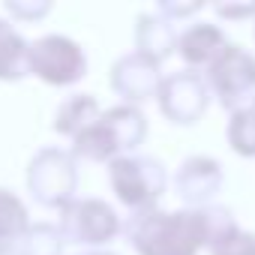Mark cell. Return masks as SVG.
I'll return each mask as SVG.
<instances>
[{"mask_svg": "<svg viewBox=\"0 0 255 255\" xmlns=\"http://www.w3.org/2000/svg\"><path fill=\"white\" fill-rule=\"evenodd\" d=\"M57 228L66 243L102 246L120 234L123 222L114 213V207L102 198H72L66 207H60Z\"/></svg>", "mask_w": 255, "mask_h": 255, "instance_id": "cell-5", "label": "cell"}, {"mask_svg": "<svg viewBox=\"0 0 255 255\" xmlns=\"http://www.w3.org/2000/svg\"><path fill=\"white\" fill-rule=\"evenodd\" d=\"M30 72L48 84L66 87L87 75V54L75 39L63 33H48L30 42Z\"/></svg>", "mask_w": 255, "mask_h": 255, "instance_id": "cell-6", "label": "cell"}, {"mask_svg": "<svg viewBox=\"0 0 255 255\" xmlns=\"http://www.w3.org/2000/svg\"><path fill=\"white\" fill-rule=\"evenodd\" d=\"M27 228H30V216H27L24 201L12 189L0 186V243L24 237Z\"/></svg>", "mask_w": 255, "mask_h": 255, "instance_id": "cell-15", "label": "cell"}, {"mask_svg": "<svg viewBox=\"0 0 255 255\" xmlns=\"http://www.w3.org/2000/svg\"><path fill=\"white\" fill-rule=\"evenodd\" d=\"M252 252H255V234H249L237 225L210 243V255H252Z\"/></svg>", "mask_w": 255, "mask_h": 255, "instance_id": "cell-18", "label": "cell"}, {"mask_svg": "<svg viewBox=\"0 0 255 255\" xmlns=\"http://www.w3.org/2000/svg\"><path fill=\"white\" fill-rule=\"evenodd\" d=\"M252 255H255V252H252Z\"/></svg>", "mask_w": 255, "mask_h": 255, "instance_id": "cell-25", "label": "cell"}, {"mask_svg": "<svg viewBox=\"0 0 255 255\" xmlns=\"http://www.w3.org/2000/svg\"><path fill=\"white\" fill-rule=\"evenodd\" d=\"M99 117H102V108H99L96 96L93 93H75V96H69V99H63L57 105V114H54L51 126H54V132L69 135L75 141L81 132L90 129Z\"/></svg>", "mask_w": 255, "mask_h": 255, "instance_id": "cell-13", "label": "cell"}, {"mask_svg": "<svg viewBox=\"0 0 255 255\" xmlns=\"http://www.w3.org/2000/svg\"><path fill=\"white\" fill-rule=\"evenodd\" d=\"M207 81L225 108L231 111L249 108L255 102V54L228 42V48L210 66Z\"/></svg>", "mask_w": 255, "mask_h": 255, "instance_id": "cell-7", "label": "cell"}, {"mask_svg": "<svg viewBox=\"0 0 255 255\" xmlns=\"http://www.w3.org/2000/svg\"><path fill=\"white\" fill-rule=\"evenodd\" d=\"M252 111H255V102H252Z\"/></svg>", "mask_w": 255, "mask_h": 255, "instance_id": "cell-24", "label": "cell"}, {"mask_svg": "<svg viewBox=\"0 0 255 255\" xmlns=\"http://www.w3.org/2000/svg\"><path fill=\"white\" fill-rule=\"evenodd\" d=\"M177 42H180V33L174 30V21L165 18L159 9L138 15V21H135V51L162 63L168 54L177 51Z\"/></svg>", "mask_w": 255, "mask_h": 255, "instance_id": "cell-11", "label": "cell"}, {"mask_svg": "<svg viewBox=\"0 0 255 255\" xmlns=\"http://www.w3.org/2000/svg\"><path fill=\"white\" fill-rule=\"evenodd\" d=\"M156 99H159L162 114H165L171 123L189 126V123H195V120L207 111V102H210V81H207L198 69H180V72H171V75L162 81V90H159Z\"/></svg>", "mask_w": 255, "mask_h": 255, "instance_id": "cell-8", "label": "cell"}, {"mask_svg": "<svg viewBox=\"0 0 255 255\" xmlns=\"http://www.w3.org/2000/svg\"><path fill=\"white\" fill-rule=\"evenodd\" d=\"M48 9H51L48 0H6V12L15 18H24V21H36V18L48 15Z\"/></svg>", "mask_w": 255, "mask_h": 255, "instance_id": "cell-19", "label": "cell"}, {"mask_svg": "<svg viewBox=\"0 0 255 255\" xmlns=\"http://www.w3.org/2000/svg\"><path fill=\"white\" fill-rule=\"evenodd\" d=\"M147 135V120L135 105H114L102 111V117L72 141V156L105 162L120 159V153L135 150ZM129 156V153H126Z\"/></svg>", "mask_w": 255, "mask_h": 255, "instance_id": "cell-2", "label": "cell"}, {"mask_svg": "<svg viewBox=\"0 0 255 255\" xmlns=\"http://www.w3.org/2000/svg\"><path fill=\"white\" fill-rule=\"evenodd\" d=\"M30 72V42L0 18V81H18Z\"/></svg>", "mask_w": 255, "mask_h": 255, "instance_id": "cell-14", "label": "cell"}, {"mask_svg": "<svg viewBox=\"0 0 255 255\" xmlns=\"http://www.w3.org/2000/svg\"><path fill=\"white\" fill-rule=\"evenodd\" d=\"M228 144L240 156H255V111H252V105L249 108H240V111H231V120H228Z\"/></svg>", "mask_w": 255, "mask_h": 255, "instance_id": "cell-17", "label": "cell"}, {"mask_svg": "<svg viewBox=\"0 0 255 255\" xmlns=\"http://www.w3.org/2000/svg\"><path fill=\"white\" fill-rule=\"evenodd\" d=\"M234 216L225 207H186V210H147L132 213L123 225L138 255H198L204 246L234 228Z\"/></svg>", "mask_w": 255, "mask_h": 255, "instance_id": "cell-1", "label": "cell"}, {"mask_svg": "<svg viewBox=\"0 0 255 255\" xmlns=\"http://www.w3.org/2000/svg\"><path fill=\"white\" fill-rule=\"evenodd\" d=\"M108 180L120 204H126L132 213H147V210H156V201L165 192L168 174L162 162L153 156H120L108 162Z\"/></svg>", "mask_w": 255, "mask_h": 255, "instance_id": "cell-3", "label": "cell"}, {"mask_svg": "<svg viewBox=\"0 0 255 255\" xmlns=\"http://www.w3.org/2000/svg\"><path fill=\"white\" fill-rule=\"evenodd\" d=\"M225 48H228L225 33L216 24H204V21L186 27L180 33V42H177V54L189 66H213Z\"/></svg>", "mask_w": 255, "mask_h": 255, "instance_id": "cell-12", "label": "cell"}, {"mask_svg": "<svg viewBox=\"0 0 255 255\" xmlns=\"http://www.w3.org/2000/svg\"><path fill=\"white\" fill-rule=\"evenodd\" d=\"M27 189L45 207H66L78 189V168L72 150L42 147L27 165Z\"/></svg>", "mask_w": 255, "mask_h": 255, "instance_id": "cell-4", "label": "cell"}, {"mask_svg": "<svg viewBox=\"0 0 255 255\" xmlns=\"http://www.w3.org/2000/svg\"><path fill=\"white\" fill-rule=\"evenodd\" d=\"M222 165L213 156H189L174 174V192L189 207H207V201L222 189Z\"/></svg>", "mask_w": 255, "mask_h": 255, "instance_id": "cell-10", "label": "cell"}, {"mask_svg": "<svg viewBox=\"0 0 255 255\" xmlns=\"http://www.w3.org/2000/svg\"><path fill=\"white\" fill-rule=\"evenodd\" d=\"M27 255H60L63 252V234L51 222H33L24 237H18Z\"/></svg>", "mask_w": 255, "mask_h": 255, "instance_id": "cell-16", "label": "cell"}, {"mask_svg": "<svg viewBox=\"0 0 255 255\" xmlns=\"http://www.w3.org/2000/svg\"><path fill=\"white\" fill-rule=\"evenodd\" d=\"M0 255H27V252H24L21 240H3L0 243Z\"/></svg>", "mask_w": 255, "mask_h": 255, "instance_id": "cell-22", "label": "cell"}, {"mask_svg": "<svg viewBox=\"0 0 255 255\" xmlns=\"http://www.w3.org/2000/svg\"><path fill=\"white\" fill-rule=\"evenodd\" d=\"M165 18H186V15H192V12H198L201 9V3H174V0H162V3L156 6Z\"/></svg>", "mask_w": 255, "mask_h": 255, "instance_id": "cell-20", "label": "cell"}, {"mask_svg": "<svg viewBox=\"0 0 255 255\" xmlns=\"http://www.w3.org/2000/svg\"><path fill=\"white\" fill-rule=\"evenodd\" d=\"M81 255H114V252H81Z\"/></svg>", "mask_w": 255, "mask_h": 255, "instance_id": "cell-23", "label": "cell"}, {"mask_svg": "<svg viewBox=\"0 0 255 255\" xmlns=\"http://www.w3.org/2000/svg\"><path fill=\"white\" fill-rule=\"evenodd\" d=\"M162 81H165V78H162V72H159V63L150 60V57H144L141 51L123 54V57L114 60V66H111V87L126 99V105L159 96Z\"/></svg>", "mask_w": 255, "mask_h": 255, "instance_id": "cell-9", "label": "cell"}, {"mask_svg": "<svg viewBox=\"0 0 255 255\" xmlns=\"http://www.w3.org/2000/svg\"><path fill=\"white\" fill-rule=\"evenodd\" d=\"M213 9L219 18H249L255 15V0L252 3H216Z\"/></svg>", "mask_w": 255, "mask_h": 255, "instance_id": "cell-21", "label": "cell"}]
</instances>
